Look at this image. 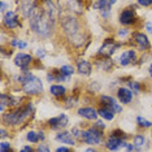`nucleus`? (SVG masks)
Instances as JSON below:
<instances>
[{"mask_svg": "<svg viewBox=\"0 0 152 152\" xmlns=\"http://www.w3.org/2000/svg\"><path fill=\"white\" fill-rule=\"evenodd\" d=\"M61 33L65 37V40L75 50L83 48L85 43L88 40V35L86 29L82 25L81 20L73 15H64L60 18Z\"/></svg>", "mask_w": 152, "mask_h": 152, "instance_id": "nucleus-1", "label": "nucleus"}, {"mask_svg": "<svg viewBox=\"0 0 152 152\" xmlns=\"http://www.w3.org/2000/svg\"><path fill=\"white\" fill-rule=\"evenodd\" d=\"M27 22H29L30 30H31L38 38H42V39H50V38H52L55 30H56V23H57V21L52 20L43 11L42 4H40L39 11Z\"/></svg>", "mask_w": 152, "mask_h": 152, "instance_id": "nucleus-2", "label": "nucleus"}, {"mask_svg": "<svg viewBox=\"0 0 152 152\" xmlns=\"http://www.w3.org/2000/svg\"><path fill=\"white\" fill-rule=\"evenodd\" d=\"M34 115V104L31 100L25 102V104L15 109H8L1 115V124L8 127H20L26 125Z\"/></svg>", "mask_w": 152, "mask_h": 152, "instance_id": "nucleus-3", "label": "nucleus"}, {"mask_svg": "<svg viewBox=\"0 0 152 152\" xmlns=\"http://www.w3.org/2000/svg\"><path fill=\"white\" fill-rule=\"evenodd\" d=\"M16 82L21 85L22 92L27 96H38L42 95L44 91L43 82L38 75L33 72H26V73H20L16 75Z\"/></svg>", "mask_w": 152, "mask_h": 152, "instance_id": "nucleus-4", "label": "nucleus"}, {"mask_svg": "<svg viewBox=\"0 0 152 152\" xmlns=\"http://www.w3.org/2000/svg\"><path fill=\"white\" fill-rule=\"evenodd\" d=\"M81 142H83L86 144H90L91 147L99 146L104 142V131L96 129L95 126H88L86 129L82 130V135H81Z\"/></svg>", "mask_w": 152, "mask_h": 152, "instance_id": "nucleus-5", "label": "nucleus"}, {"mask_svg": "<svg viewBox=\"0 0 152 152\" xmlns=\"http://www.w3.org/2000/svg\"><path fill=\"white\" fill-rule=\"evenodd\" d=\"M121 47H122V42H118V40H116L115 38H107V39H104V42H103L102 46L99 47V50H98V52H96L95 56L110 58L116 53V51Z\"/></svg>", "mask_w": 152, "mask_h": 152, "instance_id": "nucleus-6", "label": "nucleus"}, {"mask_svg": "<svg viewBox=\"0 0 152 152\" xmlns=\"http://www.w3.org/2000/svg\"><path fill=\"white\" fill-rule=\"evenodd\" d=\"M22 102H23L22 96H15V95H11V94L1 92V95H0V113L4 115L7 108L8 109L18 108V107L25 104V103H22Z\"/></svg>", "mask_w": 152, "mask_h": 152, "instance_id": "nucleus-7", "label": "nucleus"}, {"mask_svg": "<svg viewBox=\"0 0 152 152\" xmlns=\"http://www.w3.org/2000/svg\"><path fill=\"white\" fill-rule=\"evenodd\" d=\"M131 40H133V46L137 51L139 52H147V51L151 50V40L146 33L142 31H134L133 35H131Z\"/></svg>", "mask_w": 152, "mask_h": 152, "instance_id": "nucleus-8", "label": "nucleus"}, {"mask_svg": "<svg viewBox=\"0 0 152 152\" xmlns=\"http://www.w3.org/2000/svg\"><path fill=\"white\" fill-rule=\"evenodd\" d=\"M138 21V16H137V11L133 7H126L122 11L120 12L118 15V22L122 25L124 27H129L133 26L134 23Z\"/></svg>", "mask_w": 152, "mask_h": 152, "instance_id": "nucleus-9", "label": "nucleus"}, {"mask_svg": "<svg viewBox=\"0 0 152 152\" xmlns=\"http://www.w3.org/2000/svg\"><path fill=\"white\" fill-rule=\"evenodd\" d=\"M1 25L7 30H15L21 27V20H20L18 13L13 9H9L4 16L1 17Z\"/></svg>", "mask_w": 152, "mask_h": 152, "instance_id": "nucleus-10", "label": "nucleus"}, {"mask_svg": "<svg viewBox=\"0 0 152 152\" xmlns=\"http://www.w3.org/2000/svg\"><path fill=\"white\" fill-rule=\"evenodd\" d=\"M13 63L17 68H20L21 73H26V72H31L30 68L34 63V57L30 53H25V52H18L13 58Z\"/></svg>", "mask_w": 152, "mask_h": 152, "instance_id": "nucleus-11", "label": "nucleus"}, {"mask_svg": "<svg viewBox=\"0 0 152 152\" xmlns=\"http://www.w3.org/2000/svg\"><path fill=\"white\" fill-rule=\"evenodd\" d=\"M18 5H20V12H21L22 18L26 20V21H29L40 9V3L34 1V0H31V1H21L18 3Z\"/></svg>", "mask_w": 152, "mask_h": 152, "instance_id": "nucleus-12", "label": "nucleus"}, {"mask_svg": "<svg viewBox=\"0 0 152 152\" xmlns=\"http://www.w3.org/2000/svg\"><path fill=\"white\" fill-rule=\"evenodd\" d=\"M99 103H100V107H104V108L112 110L115 115H118V113H121L124 110V107L118 103V100L110 95H104V94L100 95Z\"/></svg>", "mask_w": 152, "mask_h": 152, "instance_id": "nucleus-13", "label": "nucleus"}, {"mask_svg": "<svg viewBox=\"0 0 152 152\" xmlns=\"http://www.w3.org/2000/svg\"><path fill=\"white\" fill-rule=\"evenodd\" d=\"M69 125V117L68 115H65V113H60V115H57L56 117H52V118H50L47 121V126L48 129L51 130H55V131H63L68 127Z\"/></svg>", "mask_w": 152, "mask_h": 152, "instance_id": "nucleus-14", "label": "nucleus"}, {"mask_svg": "<svg viewBox=\"0 0 152 152\" xmlns=\"http://www.w3.org/2000/svg\"><path fill=\"white\" fill-rule=\"evenodd\" d=\"M137 60H138L137 50L135 48H127V50H124L120 53L118 58H117V63L121 66H129L131 64H135Z\"/></svg>", "mask_w": 152, "mask_h": 152, "instance_id": "nucleus-15", "label": "nucleus"}, {"mask_svg": "<svg viewBox=\"0 0 152 152\" xmlns=\"http://www.w3.org/2000/svg\"><path fill=\"white\" fill-rule=\"evenodd\" d=\"M126 144H127V142L125 139L115 137V135H112V134H109L104 140V147L110 152H116V151L121 150V148H125Z\"/></svg>", "mask_w": 152, "mask_h": 152, "instance_id": "nucleus-16", "label": "nucleus"}, {"mask_svg": "<svg viewBox=\"0 0 152 152\" xmlns=\"http://www.w3.org/2000/svg\"><path fill=\"white\" fill-rule=\"evenodd\" d=\"M94 68L99 72H103V73H109V72L113 70L115 68V61L112 58L108 57H94Z\"/></svg>", "mask_w": 152, "mask_h": 152, "instance_id": "nucleus-17", "label": "nucleus"}, {"mask_svg": "<svg viewBox=\"0 0 152 152\" xmlns=\"http://www.w3.org/2000/svg\"><path fill=\"white\" fill-rule=\"evenodd\" d=\"M92 69H94V64L86 58H78L75 61V70L82 77H90L92 74Z\"/></svg>", "mask_w": 152, "mask_h": 152, "instance_id": "nucleus-18", "label": "nucleus"}, {"mask_svg": "<svg viewBox=\"0 0 152 152\" xmlns=\"http://www.w3.org/2000/svg\"><path fill=\"white\" fill-rule=\"evenodd\" d=\"M116 96L120 104H124V105H129L134 99V94L127 87H125V86H121V87L117 88Z\"/></svg>", "mask_w": 152, "mask_h": 152, "instance_id": "nucleus-19", "label": "nucleus"}, {"mask_svg": "<svg viewBox=\"0 0 152 152\" xmlns=\"http://www.w3.org/2000/svg\"><path fill=\"white\" fill-rule=\"evenodd\" d=\"M77 115L79 117H82V118L87 120V121H95L98 120L99 117V113H98V109L95 108V107H81V108H78L77 110Z\"/></svg>", "mask_w": 152, "mask_h": 152, "instance_id": "nucleus-20", "label": "nucleus"}, {"mask_svg": "<svg viewBox=\"0 0 152 152\" xmlns=\"http://www.w3.org/2000/svg\"><path fill=\"white\" fill-rule=\"evenodd\" d=\"M133 144L135 148V152H144L150 148V140L144 134H137L133 138Z\"/></svg>", "mask_w": 152, "mask_h": 152, "instance_id": "nucleus-21", "label": "nucleus"}, {"mask_svg": "<svg viewBox=\"0 0 152 152\" xmlns=\"http://www.w3.org/2000/svg\"><path fill=\"white\" fill-rule=\"evenodd\" d=\"M55 139L57 142H61L63 144H68V146H75V139L74 137L72 135L70 131H66V130H63V131H58L55 137Z\"/></svg>", "mask_w": 152, "mask_h": 152, "instance_id": "nucleus-22", "label": "nucleus"}, {"mask_svg": "<svg viewBox=\"0 0 152 152\" xmlns=\"http://www.w3.org/2000/svg\"><path fill=\"white\" fill-rule=\"evenodd\" d=\"M65 5H66V8L65 9H68L69 11V15H73V16H79V15H82L83 13V5H85V3H82V1H66V3H64Z\"/></svg>", "mask_w": 152, "mask_h": 152, "instance_id": "nucleus-23", "label": "nucleus"}, {"mask_svg": "<svg viewBox=\"0 0 152 152\" xmlns=\"http://www.w3.org/2000/svg\"><path fill=\"white\" fill-rule=\"evenodd\" d=\"M116 4V1L113 0H99V1H94L92 3V7H94L95 11L104 12V11H112V7Z\"/></svg>", "mask_w": 152, "mask_h": 152, "instance_id": "nucleus-24", "label": "nucleus"}, {"mask_svg": "<svg viewBox=\"0 0 152 152\" xmlns=\"http://www.w3.org/2000/svg\"><path fill=\"white\" fill-rule=\"evenodd\" d=\"M50 94L56 99H61V98H65L68 94H66V87L63 85H58V83H53L50 86Z\"/></svg>", "mask_w": 152, "mask_h": 152, "instance_id": "nucleus-25", "label": "nucleus"}, {"mask_svg": "<svg viewBox=\"0 0 152 152\" xmlns=\"http://www.w3.org/2000/svg\"><path fill=\"white\" fill-rule=\"evenodd\" d=\"M98 113H99L100 118L104 120V121H113V120H115V117H116V115L112 112V110L107 109V108H104V107H99V108H98Z\"/></svg>", "mask_w": 152, "mask_h": 152, "instance_id": "nucleus-26", "label": "nucleus"}, {"mask_svg": "<svg viewBox=\"0 0 152 152\" xmlns=\"http://www.w3.org/2000/svg\"><path fill=\"white\" fill-rule=\"evenodd\" d=\"M77 103H78V95H75V94L66 95L64 98V100H63L64 107H65V108H68V109L74 108V107L77 105Z\"/></svg>", "mask_w": 152, "mask_h": 152, "instance_id": "nucleus-27", "label": "nucleus"}, {"mask_svg": "<svg viewBox=\"0 0 152 152\" xmlns=\"http://www.w3.org/2000/svg\"><path fill=\"white\" fill-rule=\"evenodd\" d=\"M60 69V72L63 73L65 77H66L68 79H70L74 75V73H77V70H75V68L73 66V65H70V64H66V65H63V66H60L58 68Z\"/></svg>", "mask_w": 152, "mask_h": 152, "instance_id": "nucleus-28", "label": "nucleus"}, {"mask_svg": "<svg viewBox=\"0 0 152 152\" xmlns=\"http://www.w3.org/2000/svg\"><path fill=\"white\" fill-rule=\"evenodd\" d=\"M131 35H133V31L129 27H121V29L117 30V38L121 39V42H124L125 39H131Z\"/></svg>", "mask_w": 152, "mask_h": 152, "instance_id": "nucleus-29", "label": "nucleus"}, {"mask_svg": "<svg viewBox=\"0 0 152 152\" xmlns=\"http://www.w3.org/2000/svg\"><path fill=\"white\" fill-rule=\"evenodd\" d=\"M135 122L138 127H140V129H152V121L144 118L143 116H137Z\"/></svg>", "mask_w": 152, "mask_h": 152, "instance_id": "nucleus-30", "label": "nucleus"}, {"mask_svg": "<svg viewBox=\"0 0 152 152\" xmlns=\"http://www.w3.org/2000/svg\"><path fill=\"white\" fill-rule=\"evenodd\" d=\"M9 44H11L12 48H17V50H20V51H23V50L27 48V43L25 42V40L17 39V38H13V39L9 40Z\"/></svg>", "mask_w": 152, "mask_h": 152, "instance_id": "nucleus-31", "label": "nucleus"}, {"mask_svg": "<svg viewBox=\"0 0 152 152\" xmlns=\"http://www.w3.org/2000/svg\"><path fill=\"white\" fill-rule=\"evenodd\" d=\"M127 88L130 90L133 94H140L142 92V85L140 82L138 81H133V79H130V81H127Z\"/></svg>", "mask_w": 152, "mask_h": 152, "instance_id": "nucleus-32", "label": "nucleus"}, {"mask_svg": "<svg viewBox=\"0 0 152 152\" xmlns=\"http://www.w3.org/2000/svg\"><path fill=\"white\" fill-rule=\"evenodd\" d=\"M26 140L30 142V143H40L39 137H38V131H34V130L27 131V134H26Z\"/></svg>", "mask_w": 152, "mask_h": 152, "instance_id": "nucleus-33", "label": "nucleus"}, {"mask_svg": "<svg viewBox=\"0 0 152 152\" xmlns=\"http://www.w3.org/2000/svg\"><path fill=\"white\" fill-rule=\"evenodd\" d=\"M100 88H102V85H100L98 81H91L88 83V86H87L88 92H92V94H95V92H99Z\"/></svg>", "mask_w": 152, "mask_h": 152, "instance_id": "nucleus-34", "label": "nucleus"}, {"mask_svg": "<svg viewBox=\"0 0 152 152\" xmlns=\"http://www.w3.org/2000/svg\"><path fill=\"white\" fill-rule=\"evenodd\" d=\"M82 127H79V126H73L72 127V130H70V133H72V135L74 137V139H81V135H82Z\"/></svg>", "mask_w": 152, "mask_h": 152, "instance_id": "nucleus-35", "label": "nucleus"}, {"mask_svg": "<svg viewBox=\"0 0 152 152\" xmlns=\"http://www.w3.org/2000/svg\"><path fill=\"white\" fill-rule=\"evenodd\" d=\"M112 135H115V137H118V138H122V139H127V138H129V135H127V134L125 133V131L124 130H121V129H115V130H112Z\"/></svg>", "mask_w": 152, "mask_h": 152, "instance_id": "nucleus-36", "label": "nucleus"}, {"mask_svg": "<svg viewBox=\"0 0 152 152\" xmlns=\"http://www.w3.org/2000/svg\"><path fill=\"white\" fill-rule=\"evenodd\" d=\"M11 151H12V144L9 142L1 140V143H0V152H11Z\"/></svg>", "mask_w": 152, "mask_h": 152, "instance_id": "nucleus-37", "label": "nucleus"}, {"mask_svg": "<svg viewBox=\"0 0 152 152\" xmlns=\"http://www.w3.org/2000/svg\"><path fill=\"white\" fill-rule=\"evenodd\" d=\"M46 50L44 48H38V50L35 51V57H37V60H43L44 57H46Z\"/></svg>", "mask_w": 152, "mask_h": 152, "instance_id": "nucleus-38", "label": "nucleus"}, {"mask_svg": "<svg viewBox=\"0 0 152 152\" xmlns=\"http://www.w3.org/2000/svg\"><path fill=\"white\" fill-rule=\"evenodd\" d=\"M92 126H95L96 129H99V130H103V131H104V130H105V127H107L105 122H104V120H96L95 122H94V125H92Z\"/></svg>", "mask_w": 152, "mask_h": 152, "instance_id": "nucleus-39", "label": "nucleus"}, {"mask_svg": "<svg viewBox=\"0 0 152 152\" xmlns=\"http://www.w3.org/2000/svg\"><path fill=\"white\" fill-rule=\"evenodd\" d=\"M35 151L37 152H51V148L46 143H40V144H38V147H37Z\"/></svg>", "mask_w": 152, "mask_h": 152, "instance_id": "nucleus-40", "label": "nucleus"}, {"mask_svg": "<svg viewBox=\"0 0 152 152\" xmlns=\"http://www.w3.org/2000/svg\"><path fill=\"white\" fill-rule=\"evenodd\" d=\"M137 5H140V7H144V8H147V7H151L152 5V0H139V1L135 3Z\"/></svg>", "mask_w": 152, "mask_h": 152, "instance_id": "nucleus-41", "label": "nucleus"}, {"mask_svg": "<svg viewBox=\"0 0 152 152\" xmlns=\"http://www.w3.org/2000/svg\"><path fill=\"white\" fill-rule=\"evenodd\" d=\"M144 29H146V33L152 35V21H146L144 22Z\"/></svg>", "mask_w": 152, "mask_h": 152, "instance_id": "nucleus-42", "label": "nucleus"}, {"mask_svg": "<svg viewBox=\"0 0 152 152\" xmlns=\"http://www.w3.org/2000/svg\"><path fill=\"white\" fill-rule=\"evenodd\" d=\"M20 152H37L31 146H29V144H26V146L21 147V150H20Z\"/></svg>", "mask_w": 152, "mask_h": 152, "instance_id": "nucleus-43", "label": "nucleus"}, {"mask_svg": "<svg viewBox=\"0 0 152 152\" xmlns=\"http://www.w3.org/2000/svg\"><path fill=\"white\" fill-rule=\"evenodd\" d=\"M38 137H39V140L43 143V142L46 140V133H44V130H39V131H38Z\"/></svg>", "mask_w": 152, "mask_h": 152, "instance_id": "nucleus-44", "label": "nucleus"}, {"mask_svg": "<svg viewBox=\"0 0 152 152\" xmlns=\"http://www.w3.org/2000/svg\"><path fill=\"white\" fill-rule=\"evenodd\" d=\"M55 152H72V150L69 147H65V146H61V147H57Z\"/></svg>", "mask_w": 152, "mask_h": 152, "instance_id": "nucleus-45", "label": "nucleus"}, {"mask_svg": "<svg viewBox=\"0 0 152 152\" xmlns=\"http://www.w3.org/2000/svg\"><path fill=\"white\" fill-rule=\"evenodd\" d=\"M0 133H1V134H0V138H1V139H4V138H7V137L9 135V133H8V131H7V129H5L4 126L1 127V130H0Z\"/></svg>", "mask_w": 152, "mask_h": 152, "instance_id": "nucleus-46", "label": "nucleus"}, {"mask_svg": "<svg viewBox=\"0 0 152 152\" xmlns=\"http://www.w3.org/2000/svg\"><path fill=\"white\" fill-rule=\"evenodd\" d=\"M125 148H126V152H135V148H134L133 143H127Z\"/></svg>", "mask_w": 152, "mask_h": 152, "instance_id": "nucleus-47", "label": "nucleus"}, {"mask_svg": "<svg viewBox=\"0 0 152 152\" xmlns=\"http://www.w3.org/2000/svg\"><path fill=\"white\" fill-rule=\"evenodd\" d=\"M83 152H99L98 150H96L95 147H88V148H86V150Z\"/></svg>", "mask_w": 152, "mask_h": 152, "instance_id": "nucleus-48", "label": "nucleus"}, {"mask_svg": "<svg viewBox=\"0 0 152 152\" xmlns=\"http://www.w3.org/2000/svg\"><path fill=\"white\" fill-rule=\"evenodd\" d=\"M148 75H150V78H152V63L148 66Z\"/></svg>", "mask_w": 152, "mask_h": 152, "instance_id": "nucleus-49", "label": "nucleus"}, {"mask_svg": "<svg viewBox=\"0 0 152 152\" xmlns=\"http://www.w3.org/2000/svg\"><path fill=\"white\" fill-rule=\"evenodd\" d=\"M151 138H152V129H151Z\"/></svg>", "mask_w": 152, "mask_h": 152, "instance_id": "nucleus-50", "label": "nucleus"}]
</instances>
